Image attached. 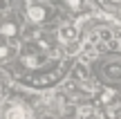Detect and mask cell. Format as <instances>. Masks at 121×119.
Returning a JSON list of instances; mask_svg holds the SVG:
<instances>
[{
  "label": "cell",
  "mask_w": 121,
  "mask_h": 119,
  "mask_svg": "<svg viewBox=\"0 0 121 119\" xmlns=\"http://www.w3.org/2000/svg\"><path fill=\"white\" fill-rule=\"evenodd\" d=\"M76 117L78 119H101L99 110H96L94 106H81V108H78V112H76Z\"/></svg>",
  "instance_id": "5"
},
{
  "label": "cell",
  "mask_w": 121,
  "mask_h": 119,
  "mask_svg": "<svg viewBox=\"0 0 121 119\" xmlns=\"http://www.w3.org/2000/svg\"><path fill=\"white\" fill-rule=\"evenodd\" d=\"M2 119H31V112L20 103H11L2 110Z\"/></svg>",
  "instance_id": "1"
},
{
  "label": "cell",
  "mask_w": 121,
  "mask_h": 119,
  "mask_svg": "<svg viewBox=\"0 0 121 119\" xmlns=\"http://www.w3.org/2000/svg\"><path fill=\"white\" fill-rule=\"evenodd\" d=\"M74 76H76L78 81H85V79H87V70H85L83 65H78L76 70H74Z\"/></svg>",
  "instance_id": "9"
},
{
  "label": "cell",
  "mask_w": 121,
  "mask_h": 119,
  "mask_svg": "<svg viewBox=\"0 0 121 119\" xmlns=\"http://www.w3.org/2000/svg\"><path fill=\"white\" fill-rule=\"evenodd\" d=\"M11 56V47H9L7 43H0V61H4V58Z\"/></svg>",
  "instance_id": "8"
},
{
  "label": "cell",
  "mask_w": 121,
  "mask_h": 119,
  "mask_svg": "<svg viewBox=\"0 0 121 119\" xmlns=\"http://www.w3.org/2000/svg\"><path fill=\"white\" fill-rule=\"evenodd\" d=\"M58 38L63 40V43H76V38H78V29H76V25H63L58 29Z\"/></svg>",
  "instance_id": "2"
},
{
  "label": "cell",
  "mask_w": 121,
  "mask_h": 119,
  "mask_svg": "<svg viewBox=\"0 0 121 119\" xmlns=\"http://www.w3.org/2000/svg\"><path fill=\"white\" fill-rule=\"evenodd\" d=\"M27 16L34 22H40V20L47 18V9H45L43 4H29V7H27Z\"/></svg>",
  "instance_id": "3"
},
{
  "label": "cell",
  "mask_w": 121,
  "mask_h": 119,
  "mask_svg": "<svg viewBox=\"0 0 121 119\" xmlns=\"http://www.w3.org/2000/svg\"><path fill=\"white\" fill-rule=\"evenodd\" d=\"M114 97H117V92L114 90H103L99 97V103H103V106H110V103L114 101Z\"/></svg>",
  "instance_id": "7"
},
{
  "label": "cell",
  "mask_w": 121,
  "mask_h": 119,
  "mask_svg": "<svg viewBox=\"0 0 121 119\" xmlns=\"http://www.w3.org/2000/svg\"><path fill=\"white\" fill-rule=\"evenodd\" d=\"M0 36H2V38H16L18 36V25L13 20L0 22Z\"/></svg>",
  "instance_id": "4"
},
{
  "label": "cell",
  "mask_w": 121,
  "mask_h": 119,
  "mask_svg": "<svg viewBox=\"0 0 121 119\" xmlns=\"http://www.w3.org/2000/svg\"><path fill=\"white\" fill-rule=\"evenodd\" d=\"M67 7L74 9V11H81L83 9V0H67Z\"/></svg>",
  "instance_id": "10"
},
{
  "label": "cell",
  "mask_w": 121,
  "mask_h": 119,
  "mask_svg": "<svg viewBox=\"0 0 121 119\" xmlns=\"http://www.w3.org/2000/svg\"><path fill=\"white\" fill-rule=\"evenodd\" d=\"M22 63H25L27 67H38L40 63H43V58H40V54H29V52H22Z\"/></svg>",
  "instance_id": "6"
},
{
  "label": "cell",
  "mask_w": 121,
  "mask_h": 119,
  "mask_svg": "<svg viewBox=\"0 0 121 119\" xmlns=\"http://www.w3.org/2000/svg\"><path fill=\"white\" fill-rule=\"evenodd\" d=\"M0 9H4V0H0Z\"/></svg>",
  "instance_id": "11"
}]
</instances>
